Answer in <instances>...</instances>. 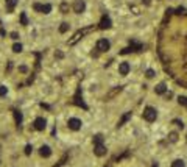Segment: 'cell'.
<instances>
[{"mask_svg": "<svg viewBox=\"0 0 187 167\" xmlns=\"http://www.w3.org/2000/svg\"><path fill=\"white\" fill-rule=\"evenodd\" d=\"M178 102H179V105H182V106H186L187 108V97H184V95L178 97Z\"/></svg>", "mask_w": 187, "mask_h": 167, "instance_id": "21", "label": "cell"}, {"mask_svg": "<svg viewBox=\"0 0 187 167\" xmlns=\"http://www.w3.org/2000/svg\"><path fill=\"white\" fill-rule=\"evenodd\" d=\"M31 152H33V147L28 144V145L25 147V155H31Z\"/></svg>", "mask_w": 187, "mask_h": 167, "instance_id": "28", "label": "cell"}, {"mask_svg": "<svg viewBox=\"0 0 187 167\" xmlns=\"http://www.w3.org/2000/svg\"><path fill=\"white\" fill-rule=\"evenodd\" d=\"M156 117H158V112H156L155 108H151V106H147V108L143 109V119H145L147 122H155Z\"/></svg>", "mask_w": 187, "mask_h": 167, "instance_id": "1", "label": "cell"}, {"mask_svg": "<svg viewBox=\"0 0 187 167\" xmlns=\"http://www.w3.org/2000/svg\"><path fill=\"white\" fill-rule=\"evenodd\" d=\"M19 72H22V73H27V72H28V69H27V66H21V67H19Z\"/></svg>", "mask_w": 187, "mask_h": 167, "instance_id": "30", "label": "cell"}, {"mask_svg": "<svg viewBox=\"0 0 187 167\" xmlns=\"http://www.w3.org/2000/svg\"><path fill=\"white\" fill-rule=\"evenodd\" d=\"M61 11L64 13V14H66V13L69 11V5H67V3H66V2H64V3H61Z\"/></svg>", "mask_w": 187, "mask_h": 167, "instance_id": "27", "label": "cell"}, {"mask_svg": "<svg viewBox=\"0 0 187 167\" xmlns=\"http://www.w3.org/2000/svg\"><path fill=\"white\" fill-rule=\"evenodd\" d=\"M13 52H14V53H21V52H22V44L16 42V44L13 45Z\"/></svg>", "mask_w": 187, "mask_h": 167, "instance_id": "17", "label": "cell"}, {"mask_svg": "<svg viewBox=\"0 0 187 167\" xmlns=\"http://www.w3.org/2000/svg\"><path fill=\"white\" fill-rule=\"evenodd\" d=\"M145 75H147V78H153V77H155V71H153V69H148V71L145 72Z\"/></svg>", "mask_w": 187, "mask_h": 167, "instance_id": "26", "label": "cell"}, {"mask_svg": "<svg viewBox=\"0 0 187 167\" xmlns=\"http://www.w3.org/2000/svg\"><path fill=\"white\" fill-rule=\"evenodd\" d=\"M73 103H75V105H78V106H81V108H84V109H88V105L83 102L81 95H80V89H78V92L75 94V97H73Z\"/></svg>", "mask_w": 187, "mask_h": 167, "instance_id": "9", "label": "cell"}, {"mask_svg": "<svg viewBox=\"0 0 187 167\" xmlns=\"http://www.w3.org/2000/svg\"><path fill=\"white\" fill-rule=\"evenodd\" d=\"M129 117H131V112H128V114H125V116H123V117H122V120H120V122H119V125H117V126H122L123 123H125V122H126V120H128Z\"/></svg>", "mask_w": 187, "mask_h": 167, "instance_id": "20", "label": "cell"}, {"mask_svg": "<svg viewBox=\"0 0 187 167\" xmlns=\"http://www.w3.org/2000/svg\"><path fill=\"white\" fill-rule=\"evenodd\" d=\"M8 94V89H6V86H0V97H5Z\"/></svg>", "mask_w": 187, "mask_h": 167, "instance_id": "24", "label": "cell"}, {"mask_svg": "<svg viewBox=\"0 0 187 167\" xmlns=\"http://www.w3.org/2000/svg\"><path fill=\"white\" fill-rule=\"evenodd\" d=\"M165 91H167V86H165V83H159V84L155 88V92H156V94H159V95L165 94Z\"/></svg>", "mask_w": 187, "mask_h": 167, "instance_id": "12", "label": "cell"}, {"mask_svg": "<svg viewBox=\"0 0 187 167\" xmlns=\"http://www.w3.org/2000/svg\"><path fill=\"white\" fill-rule=\"evenodd\" d=\"M120 91H122V88H115L114 91H111L108 95H106V98H112V97H114V95L117 94V92H120Z\"/></svg>", "mask_w": 187, "mask_h": 167, "instance_id": "22", "label": "cell"}, {"mask_svg": "<svg viewBox=\"0 0 187 167\" xmlns=\"http://www.w3.org/2000/svg\"><path fill=\"white\" fill-rule=\"evenodd\" d=\"M172 167H186V164H184L182 159H175V161L172 162Z\"/></svg>", "mask_w": 187, "mask_h": 167, "instance_id": "15", "label": "cell"}, {"mask_svg": "<svg viewBox=\"0 0 187 167\" xmlns=\"http://www.w3.org/2000/svg\"><path fill=\"white\" fill-rule=\"evenodd\" d=\"M93 153H95L97 156L106 155V147L103 145V144H95V147H93Z\"/></svg>", "mask_w": 187, "mask_h": 167, "instance_id": "8", "label": "cell"}, {"mask_svg": "<svg viewBox=\"0 0 187 167\" xmlns=\"http://www.w3.org/2000/svg\"><path fill=\"white\" fill-rule=\"evenodd\" d=\"M11 38H13V39H19V35H17L16 31H13V33H11Z\"/></svg>", "mask_w": 187, "mask_h": 167, "instance_id": "31", "label": "cell"}, {"mask_svg": "<svg viewBox=\"0 0 187 167\" xmlns=\"http://www.w3.org/2000/svg\"><path fill=\"white\" fill-rule=\"evenodd\" d=\"M67 125H69V128H70V130H73V131H78V130L81 128L83 122H81L80 119H76V117H72V119H69Z\"/></svg>", "mask_w": 187, "mask_h": 167, "instance_id": "3", "label": "cell"}, {"mask_svg": "<svg viewBox=\"0 0 187 167\" xmlns=\"http://www.w3.org/2000/svg\"><path fill=\"white\" fill-rule=\"evenodd\" d=\"M21 25H28V19H27L25 13H21Z\"/></svg>", "mask_w": 187, "mask_h": 167, "instance_id": "18", "label": "cell"}, {"mask_svg": "<svg viewBox=\"0 0 187 167\" xmlns=\"http://www.w3.org/2000/svg\"><path fill=\"white\" fill-rule=\"evenodd\" d=\"M67 30H69V24L67 22H62L61 27H59V33H66Z\"/></svg>", "mask_w": 187, "mask_h": 167, "instance_id": "19", "label": "cell"}, {"mask_svg": "<svg viewBox=\"0 0 187 167\" xmlns=\"http://www.w3.org/2000/svg\"><path fill=\"white\" fill-rule=\"evenodd\" d=\"M33 8L36 9V11H41V8H42V5L41 3H34V5H33Z\"/></svg>", "mask_w": 187, "mask_h": 167, "instance_id": "29", "label": "cell"}, {"mask_svg": "<svg viewBox=\"0 0 187 167\" xmlns=\"http://www.w3.org/2000/svg\"><path fill=\"white\" fill-rule=\"evenodd\" d=\"M5 5H6V11H8V13H13L14 6L17 5V0H6Z\"/></svg>", "mask_w": 187, "mask_h": 167, "instance_id": "13", "label": "cell"}, {"mask_svg": "<svg viewBox=\"0 0 187 167\" xmlns=\"http://www.w3.org/2000/svg\"><path fill=\"white\" fill-rule=\"evenodd\" d=\"M89 31H91V28H88V30H81V31H76L75 35H73V38H72V39H69V41H67V44H69V45H75L76 42H78L80 39H81L83 36L86 35V33H89Z\"/></svg>", "mask_w": 187, "mask_h": 167, "instance_id": "2", "label": "cell"}, {"mask_svg": "<svg viewBox=\"0 0 187 167\" xmlns=\"http://www.w3.org/2000/svg\"><path fill=\"white\" fill-rule=\"evenodd\" d=\"M129 63H122V64L119 66V72H120V75H128V72H129Z\"/></svg>", "mask_w": 187, "mask_h": 167, "instance_id": "10", "label": "cell"}, {"mask_svg": "<svg viewBox=\"0 0 187 167\" xmlns=\"http://www.w3.org/2000/svg\"><path fill=\"white\" fill-rule=\"evenodd\" d=\"M109 47H111V42H109L108 39H98V42H97V50H100V52H108Z\"/></svg>", "mask_w": 187, "mask_h": 167, "instance_id": "4", "label": "cell"}, {"mask_svg": "<svg viewBox=\"0 0 187 167\" xmlns=\"http://www.w3.org/2000/svg\"><path fill=\"white\" fill-rule=\"evenodd\" d=\"M111 25H112V22H111V19L108 17V16H103L101 17V21H100V28L101 30H106V28H111Z\"/></svg>", "mask_w": 187, "mask_h": 167, "instance_id": "7", "label": "cell"}, {"mask_svg": "<svg viewBox=\"0 0 187 167\" xmlns=\"http://www.w3.org/2000/svg\"><path fill=\"white\" fill-rule=\"evenodd\" d=\"M50 11H52V5H48V3H45V5H42V8H41V13H44V14H48Z\"/></svg>", "mask_w": 187, "mask_h": 167, "instance_id": "16", "label": "cell"}, {"mask_svg": "<svg viewBox=\"0 0 187 167\" xmlns=\"http://www.w3.org/2000/svg\"><path fill=\"white\" fill-rule=\"evenodd\" d=\"M39 153H41V156H44V158H48V156L52 155V148H50L48 145H42L41 148H39Z\"/></svg>", "mask_w": 187, "mask_h": 167, "instance_id": "11", "label": "cell"}, {"mask_svg": "<svg viewBox=\"0 0 187 167\" xmlns=\"http://www.w3.org/2000/svg\"><path fill=\"white\" fill-rule=\"evenodd\" d=\"M33 125H34V128L38 130V131H44L45 126H47V120H45L44 117H38V119L34 120V123H33Z\"/></svg>", "mask_w": 187, "mask_h": 167, "instance_id": "6", "label": "cell"}, {"mask_svg": "<svg viewBox=\"0 0 187 167\" xmlns=\"http://www.w3.org/2000/svg\"><path fill=\"white\" fill-rule=\"evenodd\" d=\"M93 142H95V144H101L103 142V136L101 134H95V136H93Z\"/></svg>", "mask_w": 187, "mask_h": 167, "instance_id": "23", "label": "cell"}, {"mask_svg": "<svg viewBox=\"0 0 187 167\" xmlns=\"http://www.w3.org/2000/svg\"><path fill=\"white\" fill-rule=\"evenodd\" d=\"M14 119H16V122H17V125H21L22 123V112L21 111H14Z\"/></svg>", "mask_w": 187, "mask_h": 167, "instance_id": "14", "label": "cell"}, {"mask_svg": "<svg viewBox=\"0 0 187 167\" xmlns=\"http://www.w3.org/2000/svg\"><path fill=\"white\" fill-rule=\"evenodd\" d=\"M153 167H156V166H153Z\"/></svg>", "mask_w": 187, "mask_h": 167, "instance_id": "32", "label": "cell"}, {"mask_svg": "<svg viewBox=\"0 0 187 167\" xmlns=\"http://www.w3.org/2000/svg\"><path fill=\"white\" fill-rule=\"evenodd\" d=\"M170 141H172V142H176V141H178V133H175V131L170 133Z\"/></svg>", "mask_w": 187, "mask_h": 167, "instance_id": "25", "label": "cell"}, {"mask_svg": "<svg viewBox=\"0 0 187 167\" xmlns=\"http://www.w3.org/2000/svg\"><path fill=\"white\" fill-rule=\"evenodd\" d=\"M84 9H86L84 0H75V3H73V11H75L76 14H81V13H84Z\"/></svg>", "mask_w": 187, "mask_h": 167, "instance_id": "5", "label": "cell"}]
</instances>
